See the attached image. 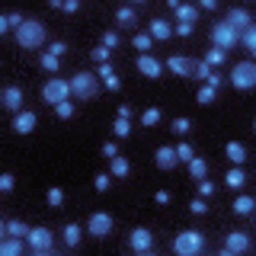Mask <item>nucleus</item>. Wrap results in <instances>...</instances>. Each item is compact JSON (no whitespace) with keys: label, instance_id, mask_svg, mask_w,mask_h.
<instances>
[{"label":"nucleus","instance_id":"obj_1","mask_svg":"<svg viewBox=\"0 0 256 256\" xmlns=\"http://www.w3.org/2000/svg\"><path fill=\"white\" fill-rule=\"evenodd\" d=\"M48 38V29L42 20H26L20 29H16V42H20L22 48H42Z\"/></svg>","mask_w":256,"mask_h":256},{"label":"nucleus","instance_id":"obj_2","mask_svg":"<svg viewBox=\"0 0 256 256\" xmlns=\"http://www.w3.org/2000/svg\"><path fill=\"white\" fill-rule=\"evenodd\" d=\"M173 250L180 253V256H198V253L205 250V237H202V230H196V228L180 230V234L173 237Z\"/></svg>","mask_w":256,"mask_h":256},{"label":"nucleus","instance_id":"obj_3","mask_svg":"<svg viewBox=\"0 0 256 256\" xmlns=\"http://www.w3.org/2000/svg\"><path fill=\"white\" fill-rule=\"evenodd\" d=\"M96 90H100V77L90 74V70H77V74L70 77V93H74L77 100H93Z\"/></svg>","mask_w":256,"mask_h":256},{"label":"nucleus","instance_id":"obj_4","mask_svg":"<svg viewBox=\"0 0 256 256\" xmlns=\"http://www.w3.org/2000/svg\"><path fill=\"white\" fill-rule=\"evenodd\" d=\"M26 244H29V250L36 253V256H48V253H54L52 228H32V230H29V237H26Z\"/></svg>","mask_w":256,"mask_h":256},{"label":"nucleus","instance_id":"obj_5","mask_svg":"<svg viewBox=\"0 0 256 256\" xmlns=\"http://www.w3.org/2000/svg\"><path fill=\"white\" fill-rule=\"evenodd\" d=\"M42 100L48 106H58V102H68L70 100V80H61V77H52L48 84L42 86Z\"/></svg>","mask_w":256,"mask_h":256},{"label":"nucleus","instance_id":"obj_6","mask_svg":"<svg viewBox=\"0 0 256 256\" xmlns=\"http://www.w3.org/2000/svg\"><path fill=\"white\" fill-rule=\"evenodd\" d=\"M212 42H214V48H221V52H230V48L240 42V32H234L224 20H218L212 26Z\"/></svg>","mask_w":256,"mask_h":256},{"label":"nucleus","instance_id":"obj_7","mask_svg":"<svg viewBox=\"0 0 256 256\" xmlns=\"http://www.w3.org/2000/svg\"><path fill=\"white\" fill-rule=\"evenodd\" d=\"M253 84H256V64L253 61L234 64V70H230V86H237V90H250Z\"/></svg>","mask_w":256,"mask_h":256},{"label":"nucleus","instance_id":"obj_8","mask_svg":"<svg viewBox=\"0 0 256 256\" xmlns=\"http://www.w3.org/2000/svg\"><path fill=\"white\" fill-rule=\"evenodd\" d=\"M112 228H116V221H112L109 212H93L90 221H86V234H93V237H109Z\"/></svg>","mask_w":256,"mask_h":256},{"label":"nucleus","instance_id":"obj_9","mask_svg":"<svg viewBox=\"0 0 256 256\" xmlns=\"http://www.w3.org/2000/svg\"><path fill=\"white\" fill-rule=\"evenodd\" d=\"M253 246V240L250 234H244V230H230L228 240H224V246H221V256H234V253H246Z\"/></svg>","mask_w":256,"mask_h":256},{"label":"nucleus","instance_id":"obj_10","mask_svg":"<svg viewBox=\"0 0 256 256\" xmlns=\"http://www.w3.org/2000/svg\"><path fill=\"white\" fill-rule=\"evenodd\" d=\"M128 246H132L134 253H150L154 250V230L150 228H134L132 234H128Z\"/></svg>","mask_w":256,"mask_h":256},{"label":"nucleus","instance_id":"obj_11","mask_svg":"<svg viewBox=\"0 0 256 256\" xmlns=\"http://www.w3.org/2000/svg\"><path fill=\"white\" fill-rule=\"evenodd\" d=\"M224 22L234 32H244V29L253 26V16H250V10H244V6H230V10L224 13Z\"/></svg>","mask_w":256,"mask_h":256},{"label":"nucleus","instance_id":"obj_12","mask_svg":"<svg viewBox=\"0 0 256 256\" xmlns=\"http://www.w3.org/2000/svg\"><path fill=\"white\" fill-rule=\"evenodd\" d=\"M36 125H38V116L32 109H22V112H16V116H13V132L16 134H32V132H36Z\"/></svg>","mask_w":256,"mask_h":256},{"label":"nucleus","instance_id":"obj_13","mask_svg":"<svg viewBox=\"0 0 256 256\" xmlns=\"http://www.w3.org/2000/svg\"><path fill=\"white\" fill-rule=\"evenodd\" d=\"M4 109H6V112H13V116L26 109V96H22V90H20L16 84H10V86L4 90Z\"/></svg>","mask_w":256,"mask_h":256},{"label":"nucleus","instance_id":"obj_14","mask_svg":"<svg viewBox=\"0 0 256 256\" xmlns=\"http://www.w3.org/2000/svg\"><path fill=\"white\" fill-rule=\"evenodd\" d=\"M138 70H141L144 77H150V80L164 77V64H160L154 54H138Z\"/></svg>","mask_w":256,"mask_h":256},{"label":"nucleus","instance_id":"obj_15","mask_svg":"<svg viewBox=\"0 0 256 256\" xmlns=\"http://www.w3.org/2000/svg\"><path fill=\"white\" fill-rule=\"evenodd\" d=\"M170 10L176 13V22H196V20H198V6H192V4L170 0Z\"/></svg>","mask_w":256,"mask_h":256},{"label":"nucleus","instance_id":"obj_16","mask_svg":"<svg viewBox=\"0 0 256 256\" xmlns=\"http://www.w3.org/2000/svg\"><path fill=\"white\" fill-rule=\"evenodd\" d=\"M154 164H157V170H173L180 160H176V150L164 144V148H157V150H154Z\"/></svg>","mask_w":256,"mask_h":256},{"label":"nucleus","instance_id":"obj_17","mask_svg":"<svg viewBox=\"0 0 256 256\" xmlns=\"http://www.w3.org/2000/svg\"><path fill=\"white\" fill-rule=\"evenodd\" d=\"M166 68H170L176 77H192V58H182V54H170V58H166Z\"/></svg>","mask_w":256,"mask_h":256},{"label":"nucleus","instance_id":"obj_18","mask_svg":"<svg viewBox=\"0 0 256 256\" xmlns=\"http://www.w3.org/2000/svg\"><path fill=\"white\" fill-rule=\"evenodd\" d=\"M61 240H64V246H70V250H74V246H80V240H84V228H80V224H64L61 228Z\"/></svg>","mask_w":256,"mask_h":256},{"label":"nucleus","instance_id":"obj_19","mask_svg":"<svg viewBox=\"0 0 256 256\" xmlns=\"http://www.w3.org/2000/svg\"><path fill=\"white\" fill-rule=\"evenodd\" d=\"M224 157H228L234 166H244V160H246V144H240V141H228V144H224Z\"/></svg>","mask_w":256,"mask_h":256},{"label":"nucleus","instance_id":"obj_20","mask_svg":"<svg viewBox=\"0 0 256 256\" xmlns=\"http://www.w3.org/2000/svg\"><path fill=\"white\" fill-rule=\"evenodd\" d=\"M148 36H150V38H157V42H166V38L173 36V22H166V20H160V16H157V20L150 22Z\"/></svg>","mask_w":256,"mask_h":256},{"label":"nucleus","instance_id":"obj_21","mask_svg":"<svg viewBox=\"0 0 256 256\" xmlns=\"http://www.w3.org/2000/svg\"><path fill=\"white\" fill-rule=\"evenodd\" d=\"M244 182H246V170H244V166H230V170L224 173V186H228V189H244Z\"/></svg>","mask_w":256,"mask_h":256},{"label":"nucleus","instance_id":"obj_22","mask_svg":"<svg viewBox=\"0 0 256 256\" xmlns=\"http://www.w3.org/2000/svg\"><path fill=\"white\" fill-rule=\"evenodd\" d=\"M26 246H29V244H26L22 237H4V244H0V253H4V256H20Z\"/></svg>","mask_w":256,"mask_h":256},{"label":"nucleus","instance_id":"obj_23","mask_svg":"<svg viewBox=\"0 0 256 256\" xmlns=\"http://www.w3.org/2000/svg\"><path fill=\"white\" fill-rule=\"evenodd\" d=\"M29 230H32V228H26V224L16 221V218L4 221V234H6V237H22V240H26V237H29Z\"/></svg>","mask_w":256,"mask_h":256},{"label":"nucleus","instance_id":"obj_24","mask_svg":"<svg viewBox=\"0 0 256 256\" xmlns=\"http://www.w3.org/2000/svg\"><path fill=\"white\" fill-rule=\"evenodd\" d=\"M116 180H125V176H132V164H128V157H112V170H109Z\"/></svg>","mask_w":256,"mask_h":256},{"label":"nucleus","instance_id":"obj_25","mask_svg":"<svg viewBox=\"0 0 256 256\" xmlns=\"http://www.w3.org/2000/svg\"><path fill=\"white\" fill-rule=\"evenodd\" d=\"M189 176L192 180H205L208 176V160L205 157H192L189 160Z\"/></svg>","mask_w":256,"mask_h":256},{"label":"nucleus","instance_id":"obj_26","mask_svg":"<svg viewBox=\"0 0 256 256\" xmlns=\"http://www.w3.org/2000/svg\"><path fill=\"white\" fill-rule=\"evenodd\" d=\"M230 205H234V214H244V218H246V214L253 212V205H256V202H253V196H246V192H244V196H237Z\"/></svg>","mask_w":256,"mask_h":256},{"label":"nucleus","instance_id":"obj_27","mask_svg":"<svg viewBox=\"0 0 256 256\" xmlns=\"http://www.w3.org/2000/svg\"><path fill=\"white\" fill-rule=\"evenodd\" d=\"M38 64L48 70V74H58L61 70V58L58 54H52V52H42V58H38Z\"/></svg>","mask_w":256,"mask_h":256},{"label":"nucleus","instance_id":"obj_28","mask_svg":"<svg viewBox=\"0 0 256 256\" xmlns=\"http://www.w3.org/2000/svg\"><path fill=\"white\" fill-rule=\"evenodd\" d=\"M45 202L52 205V208H64V189H61V186H48Z\"/></svg>","mask_w":256,"mask_h":256},{"label":"nucleus","instance_id":"obj_29","mask_svg":"<svg viewBox=\"0 0 256 256\" xmlns=\"http://www.w3.org/2000/svg\"><path fill=\"white\" fill-rule=\"evenodd\" d=\"M134 20H138V13H134L132 6H118V10H116V22H118V26H134Z\"/></svg>","mask_w":256,"mask_h":256},{"label":"nucleus","instance_id":"obj_30","mask_svg":"<svg viewBox=\"0 0 256 256\" xmlns=\"http://www.w3.org/2000/svg\"><path fill=\"white\" fill-rule=\"evenodd\" d=\"M132 45H134V48H138V52H141V54H150V48H154V38H150V36H148V32H138V36H134V38H132Z\"/></svg>","mask_w":256,"mask_h":256},{"label":"nucleus","instance_id":"obj_31","mask_svg":"<svg viewBox=\"0 0 256 256\" xmlns=\"http://www.w3.org/2000/svg\"><path fill=\"white\" fill-rule=\"evenodd\" d=\"M173 150H176V160H182V164H189V160L196 157V148H192L189 141H180V144H176Z\"/></svg>","mask_w":256,"mask_h":256},{"label":"nucleus","instance_id":"obj_32","mask_svg":"<svg viewBox=\"0 0 256 256\" xmlns=\"http://www.w3.org/2000/svg\"><path fill=\"white\" fill-rule=\"evenodd\" d=\"M112 134H116V138H128V134H132V118H116V122H112Z\"/></svg>","mask_w":256,"mask_h":256},{"label":"nucleus","instance_id":"obj_33","mask_svg":"<svg viewBox=\"0 0 256 256\" xmlns=\"http://www.w3.org/2000/svg\"><path fill=\"white\" fill-rule=\"evenodd\" d=\"M205 64H208V68H218V64H224V52H221V48H208V52H205V58H202Z\"/></svg>","mask_w":256,"mask_h":256},{"label":"nucleus","instance_id":"obj_34","mask_svg":"<svg viewBox=\"0 0 256 256\" xmlns=\"http://www.w3.org/2000/svg\"><path fill=\"white\" fill-rule=\"evenodd\" d=\"M240 42H244V48L253 54V52H256V26H250V29L240 32Z\"/></svg>","mask_w":256,"mask_h":256},{"label":"nucleus","instance_id":"obj_35","mask_svg":"<svg viewBox=\"0 0 256 256\" xmlns=\"http://www.w3.org/2000/svg\"><path fill=\"white\" fill-rule=\"evenodd\" d=\"M214 68H208L205 61H192V77L196 80H208V74H212Z\"/></svg>","mask_w":256,"mask_h":256},{"label":"nucleus","instance_id":"obj_36","mask_svg":"<svg viewBox=\"0 0 256 256\" xmlns=\"http://www.w3.org/2000/svg\"><path fill=\"white\" fill-rule=\"evenodd\" d=\"M189 132H192V122H189L186 116L173 118V134H180V138H182V134H189Z\"/></svg>","mask_w":256,"mask_h":256},{"label":"nucleus","instance_id":"obj_37","mask_svg":"<svg viewBox=\"0 0 256 256\" xmlns=\"http://www.w3.org/2000/svg\"><path fill=\"white\" fill-rule=\"evenodd\" d=\"M214 96H218V90H212V86H202V90H198V106H212L214 102Z\"/></svg>","mask_w":256,"mask_h":256},{"label":"nucleus","instance_id":"obj_38","mask_svg":"<svg viewBox=\"0 0 256 256\" xmlns=\"http://www.w3.org/2000/svg\"><path fill=\"white\" fill-rule=\"evenodd\" d=\"M93 186H96V192H106L112 186V173H96L93 176Z\"/></svg>","mask_w":256,"mask_h":256},{"label":"nucleus","instance_id":"obj_39","mask_svg":"<svg viewBox=\"0 0 256 256\" xmlns=\"http://www.w3.org/2000/svg\"><path fill=\"white\" fill-rule=\"evenodd\" d=\"M157 122H160V109H157V106L141 112V125H148V128H150V125H157Z\"/></svg>","mask_w":256,"mask_h":256},{"label":"nucleus","instance_id":"obj_40","mask_svg":"<svg viewBox=\"0 0 256 256\" xmlns=\"http://www.w3.org/2000/svg\"><path fill=\"white\" fill-rule=\"evenodd\" d=\"M109 54H112V52H109L106 45H96L93 52H90V58H93L96 64H106V61H109Z\"/></svg>","mask_w":256,"mask_h":256},{"label":"nucleus","instance_id":"obj_41","mask_svg":"<svg viewBox=\"0 0 256 256\" xmlns=\"http://www.w3.org/2000/svg\"><path fill=\"white\" fill-rule=\"evenodd\" d=\"M54 112H58V118H70V116L77 112V106L68 100V102H58V106H54Z\"/></svg>","mask_w":256,"mask_h":256},{"label":"nucleus","instance_id":"obj_42","mask_svg":"<svg viewBox=\"0 0 256 256\" xmlns=\"http://www.w3.org/2000/svg\"><path fill=\"white\" fill-rule=\"evenodd\" d=\"M100 45H106L109 52H112V48L118 45V32H116V29H106V32H102V42H100Z\"/></svg>","mask_w":256,"mask_h":256},{"label":"nucleus","instance_id":"obj_43","mask_svg":"<svg viewBox=\"0 0 256 256\" xmlns=\"http://www.w3.org/2000/svg\"><path fill=\"white\" fill-rule=\"evenodd\" d=\"M189 212H192V214H205V212H208L205 198H202V196H196V198H192V202H189Z\"/></svg>","mask_w":256,"mask_h":256},{"label":"nucleus","instance_id":"obj_44","mask_svg":"<svg viewBox=\"0 0 256 256\" xmlns=\"http://www.w3.org/2000/svg\"><path fill=\"white\" fill-rule=\"evenodd\" d=\"M192 29H196V22H176V26H173V32H176V36H182V38H189Z\"/></svg>","mask_w":256,"mask_h":256},{"label":"nucleus","instance_id":"obj_45","mask_svg":"<svg viewBox=\"0 0 256 256\" xmlns=\"http://www.w3.org/2000/svg\"><path fill=\"white\" fill-rule=\"evenodd\" d=\"M205 86H212V90H221V86H224V77L218 74V70H212V74H208V80H205Z\"/></svg>","mask_w":256,"mask_h":256},{"label":"nucleus","instance_id":"obj_46","mask_svg":"<svg viewBox=\"0 0 256 256\" xmlns=\"http://www.w3.org/2000/svg\"><path fill=\"white\" fill-rule=\"evenodd\" d=\"M198 196H202V198H212V196H214V182L198 180Z\"/></svg>","mask_w":256,"mask_h":256},{"label":"nucleus","instance_id":"obj_47","mask_svg":"<svg viewBox=\"0 0 256 256\" xmlns=\"http://www.w3.org/2000/svg\"><path fill=\"white\" fill-rule=\"evenodd\" d=\"M13 182H16V176L4 173V176H0V192H13Z\"/></svg>","mask_w":256,"mask_h":256},{"label":"nucleus","instance_id":"obj_48","mask_svg":"<svg viewBox=\"0 0 256 256\" xmlns=\"http://www.w3.org/2000/svg\"><path fill=\"white\" fill-rule=\"evenodd\" d=\"M48 52H52V54H58V58H61V54L68 52V42H61V38H54V42H52V48H48Z\"/></svg>","mask_w":256,"mask_h":256},{"label":"nucleus","instance_id":"obj_49","mask_svg":"<svg viewBox=\"0 0 256 256\" xmlns=\"http://www.w3.org/2000/svg\"><path fill=\"white\" fill-rule=\"evenodd\" d=\"M102 154H106L109 160H112V157H118V144H116V141H106V144H102Z\"/></svg>","mask_w":256,"mask_h":256},{"label":"nucleus","instance_id":"obj_50","mask_svg":"<svg viewBox=\"0 0 256 256\" xmlns=\"http://www.w3.org/2000/svg\"><path fill=\"white\" fill-rule=\"evenodd\" d=\"M112 74H116V68H112L109 61H106V64H100V70H96V77H102V80H106V77H112Z\"/></svg>","mask_w":256,"mask_h":256},{"label":"nucleus","instance_id":"obj_51","mask_svg":"<svg viewBox=\"0 0 256 256\" xmlns=\"http://www.w3.org/2000/svg\"><path fill=\"white\" fill-rule=\"evenodd\" d=\"M61 10H64V13H77V10H80V0H64Z\"/></svg>","mask_w":256,"mask_h":256},{"label":"nucleus","instance_id":"obj_52","mask_svg":"<svg viewBox=\"0 0 256 256\" xmlns=\"http://www.w3.org/2000/svg\"><path fill=\"white\" fill-rule=\"evenodd\" d=\"M154 202H157V205H170V192H166V189H160L157 196H154Z\"/></svg>","mask_w":256,"mask_h":256},{"label":"nucleus","instance_id":"obj_53","mask_svg":"<svg viewBox=\"0 0 256 256\" xmlns=\"http://www.w3.org/2000/svg\"><path fill=\"white\" fill-rule=\"evenodd\" d=\"M102 84H106L109 90H118V86H122V80H118V74H112V77H106V80H102Z\"/></svg>","mask_w":256,"mask_h":256},{"label":"nucleus","instance_id":"obj_54","mask_svg":"<svg viewBox=\"0 0 256 256\" xmlns=\"http://www.w3.org/2000/svg\"><path fill=\"white\" fill-rule=\"evenodd\" d=\"M118 118H132V102H122V106H118Z\"/></svg>","mask_w":256,"mask_h":256},{"label":"nucleus","instance_id":"obj_55","mask_svg":"<svg viewBox=\"0 0 256 256\" xmlns=\"http://www.w3.org/2000/svg\"><path fill=\"white\" fill-rule=\"evenodd\" d=\"M198 6H202V10H218V4H214V0H202Z\"/></svg>","mask_w":256,"mask_h":256}]
</instances>
